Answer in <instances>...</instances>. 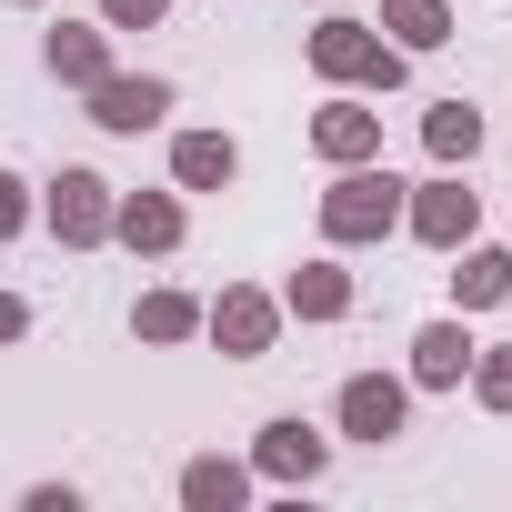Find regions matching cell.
<instances>
[{"instance_id":"d6986e66","label":"cell","mask_w":512,"mask_h":512,"mask_svg":"<svg viewBox=\"0 0 512 512\" xmlns=\"http://www.w3.org/2000/svg\"><path fill=\"white\" fill-rule=\"evenodd\" d=\"M372 31H382L392 51H412V61H422V51H442L462 21L442 11V0H382V21H372Z\"/></svg>"},{"instance_id":"ffe728a7","label":"cell","mask_w":512,"mask_h":512,"mask_svg":"<svg viewBox=\"0 0 512 512\" xmlns=\"http://www.w3.org/2000/svg\"><path fill=\"white\" fill-rule=\"evenodd\" d=\"M462 382H472L482 412H512V342H472V372Z\"/></svg>"},{"instance_id":"ba28073f","label":"cell","mask_w":512,"mask_h":512,"mask_svg":"<svg viewBox=\"0 0 512 512\" xmlns=\"http://www.w3.org/2000/svg\"><path fill=\"white\" fill-rule=\"evenodd\" d=\"M251 472L282 482V492H302V482H322V472H332V432H312L302 412H272L262 432H251Z\"/></svg>"},{"instance_id":"6da1fadb","label":"cell","mask_w":512,"mask_h":512,"mask_svg":"<svg viewBox=\"0 0 512 512\" xmlns=\"http://www.w3.org/2000/svg\"><path fill=\"white\" fill-rule=\"evenodd\" d=\"M302 61L332 81V91H402L412 81V51H392L372 21H352V11H332V21H312V41H302Z\"/></svg>"},{"instance_id":"7a4b0ae2","label":"cell","mask_w":512,"mask_h":512,"mask_svg":"<svg viewBox=\"0 0 512 512\" xmlns=\"http://www.w3.org/2000/svg\"><path fill=\"white\" fill-rule=\"evenodd\" d=\"M402 171L392 161H342L332 171V191H322V241L332 251H362V241H392L402 231Z\"/></svg>"},{"instance_id":"3957f363","label":"cell","mask_w":512,"mask_h":512,"mask_svg":"<svg viewBox=\"0 0 512 512\" xmlns=\"http://www.w3.org/2000/svg\"><path fill=\"white\" fill-rule=\"evenodd\" d=\"M201 342H221V362H262L282 342V292L221 282V302H201Z\"/></svg>"},{"instance_id":"9c48e42d","label":"cell","mask_w":512,"mask_h":512,"mask_svg":"<svg viewBox=\"0 0 512 512\" xmlns=\"http://www.w3.org/2000/svg\"><path fill=\"white\" fill-rule=\"evenodd\" d=\"M81 101H91V121H101V131H121V141H141V131H161V121H171V81H161V71H101Z\"/></svg>"},{"instance_id":"7c38bea8","label":"cell","mask_w":512,"mask_h":512,"mask_svg":"<svg viewBox=\"0 0 512 512\" xmlns=\"http://www.w3.org/2000/svg\"><path fill=\"white\" fill-rule=\"evenodd\" d=\"M452 302L462 312H512V241H462L452 251Z\"/></svg>"},{"instance_id":"5bb4252c","label":"cell","mask_w":512,"mask_h":512,"mask_svg":"<svg viewBox=\"0 0 512 512\" xmlns=\"http://www.w3.org/2000/svg\"><path fill=\"white\" fill-rule=\"evenodd\" d=\"M41 61H51V81H61V91H91V81L111 71V21H51Z\"/></svg>"},{"instance_id":"5b68a950","label":"cell","mask_w":512,"mask_h":512,"mask_svg":"<svg viewBox=\"0 0 512 512\" xmlns=\"http://www.w3.org/2000/svg\"><path fill=\"white\" fill-rule=\"evenodd\" d=\"M402 231H412L422 251H462V241L482 231V191H472L462 171H432V181L402 191Z\"/></svg>"},{"instance_id":"d4e9b609","label":"cell","mask_w":512,"mask_h":512,"mask_svg":"<svg viewBox=\"0 0 512 512\" xmlns=\"http://www.w3.org/2000/svg\"><path fill=\"white\" fill-rule=\"evenodd\" d=\"M11 11H41V0H11Z\"/></svg>"},{"instance_id":"e0dca14e","label":"cell","mask_w":512,"mask_h":512,"mask_svg":"<svg viewBox=\"0 0 512 512\" xmlns=\"http://www.w3.org/2000/svg\"><path fill=\"white\" fill-rule=\"evenodd\" d=\"M131 342H151V352L201 342V302H191V292H171V282H151V292L131 302Z\"/></svg>"},{"instance_id":"8fae6325","label":"cell","mask_w":512,"mask_h":512,"mask_svg":"<svg viewBox=\"0 0 512 512\" xmlns=\"http://www.w3.org/2000/svg\"><path fill=\"white\" fill-rule=\"evenodd\" d=\"M462 372H472V312H452V322H422L412 332V392H462Z\"/></svg>"},{"instance_id":"9a60e30c","label":"cell","mask_w":512,"mask_h":512,"mask_svg":"<svg viewBox=\"0 0 512 512\" xmlns=\"http://www.w3.org/2000/svg\"><path fill=\"white\" fill-rule=\"evenodd\" d=\"M231 181H241L231 131H171V191H231Z\"/></svg>"},{"instance_id":"52a82bcc","label":"cell","mask_w":512,"mask_h":512,"mask_svg":"<svg viewBox=\"0 0 512 512\" xmlns=\"http://www.w3.org/2000/svg\"><path fill=\"white\" fill-rule=\"evenodd\" d=\"M111 241L131 251V262H171V251L191 241V201L181 191H121L111 201Z\"/></svg>"},{"instance_id":"4fadbf2b","label":"cell","mask_w":512,"mask_h":512,"mask_svg":"<svg viewBox=\"0 0 512 512\" xmlns=\"http://www.w3.org/2000/svg\"><path fill=\"white\" fill-rule=\"evenodd\" d=\"M251 492H262V472H251V462H231V452L181 462V512H251Z\"/></svg>"},{"instance_id":"7402d4cb","label":"cell","mask_w":512,"mask_h":512,"mask_svg":"<svg viewBox=\"0 0 512 512\" xmlns=\"http://www.w3.org/2000/svg\"><path fill=\"white\" fill-rule=\"evenodd\" d=\"M101 21H111V31H161L171 0H101Z\"/></svg>"},{"instance_id":"8992f818","label":"cell","mask_w":512,"mask_h":512,"mask_svg":"<svg viewBox=\"0 0 512 512\" xmlns=\"http://www.w3.org/2000/svg\"><path fill=\"white\" fill-rule=\"evenodd\" d=\"M332 422H342L352 442H372V452H382V442H402V432H412V382H402V372H352V382L332 392Z\"/></svg>"},{"instance_id":"ac0fdd59","label":"cell","mask_w":512,"mask_h":512,"mask_svg":"<svg viewBox=\"0 0 512 512\" xmlns=\"http://www.w3.org/2000/svg\"><path fill=\"white\" fill-rule=\"evenodd\" d=\"M422 151H432V171H472L482 161V111L472 101H432L422 111Z\"/></svg>"},{"instance_id":"44dd1931","label":"cell","mask_w":512,"mask_h":512,"mask_svg":"<svg viewBox=\"0 0 512 512\" xmlns=\"http://www.w3.org/2000/svg\"><path fill=\"white\" fill-rule=\"evenodd\" d=\"M31 221H41V191H31L21 171H0V241H21Z\"/></svg>"},{"instance_id":"cb8c5ba5","label":"cell","mask_w":512,"mask_h":512,"mask_svg":"<svg viewBox=\"0 0 512 512\" xmlns=\"http://www.w3.org/2000/svg\"><path fill=\"white\" fill-rule=\"evenodd\" d=\"M21 332H31V302H21V292H0V342H21Z\"/></svg>"},{"instance_id":"30bf717a","label":"cell","mask_w":512,"mask_h":512,"mask_svg":"<svg viewBox=\"0 0 512 512\" xmlns=\"http://www.w3.org/2000/svg\"><path fill=\"white\" fill-rule=\"evenodd\" d=\"M312 151L342 171V161H382V111H372V91H332L322 111H312Z\"/></svg>"},{"instance_id":"2e32d148","label":"cell","mask_w":512,"mask_h":512,"mask_svg":"<svg viewBox=\"0 0 512 512\" xmlns=\"http://www.w3.org/2000/svg\"><path fill=\"white\" fill-rule=\"evenodd\" d=\"M282 322H352V272L332 262V251L282 282Z\"/></svg>"},{"instance_id":"603a6c76","label":"cell","mask_w":512,"mask_h":512,"mask_svg":"<svg viewBox=\"0 0 512 512\" xmlns=\"http://www.w3.org/2000/svg\"><path fill=\"white\" fill-rule=\"evenodd\" d=\"M21 512H81V482H31Z\"/></svg>"},{"instance_id":"277c9868","label":"cell","mask_w":512,"mask_h":512,"mask_svg":"<svg viewBox=\"0 0 512 512\" xmlns=\"http://www.w3.org/2000/svg\"><path fill=\"white\" fill-rule=\"evenodd\" d=\"M111 201H121V191L71 161L61 181H41V231H51L61 251H101V241H111Z\"/></svg>"}]
</instances>
